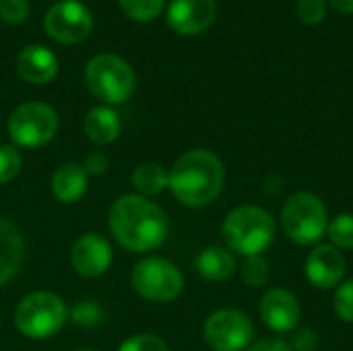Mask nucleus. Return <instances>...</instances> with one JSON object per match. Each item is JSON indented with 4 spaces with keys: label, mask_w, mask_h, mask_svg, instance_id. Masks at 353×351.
I'll list each match as a JSON object with an SVG mask.
<instances>
[{
    "label": "nucleus",
    "mask_w": 353,
    "mask_h": 351,
    "mask_svg": "<svg viewBox=\"0 0 353 351\" xmlns=\"http://www.w3.org/2000/svg\"><path fill=\"white\" fill-rule=\"evenodd\" d=\"M110 232L130 252H149L168 238L165 213L141 194H124L110 209Z\"/></svg>",
    "instance_id": "obj_1"
},
{
    "label": "nucleus",
    "mask_w": 353,
    "mask_h": 351,
    "mask_svg": "<svg viewBox=\"0 0 353 351\" xmlns=\"http://www.w3.org/2000/svg\"><path fill=\"white\" fill-rule=\"evenodd\" d=\"M170 174L172 194L190 209L211 205L223 190L225 170L221 159L209 149H192L176 159Z\"/></svg>",
    "instance_id": "obj_2"
},
{
    "label": "nucleus",
    "mask_w": 353,
    "mask_h": 351,
    "mask_svg": "<svg viewBox=\"0 0 353 351\" xmlns=\"http://www.w3.org/2000/svg\"><path fill=\"white\" fill-rule=\"evenodd\" d=\"M223 242L242 257L263 254L275 240V219L256 205H242L228 213L221 225Z\"/></svg>",
    "instance_id": "obj_3"
},
{
    "label": "nucleus",
    "mask_w": 353,
    "mask_h": 351,
    "mask_svg": "<svg viewBox=\"0 0 353 351\" xmlns=\"http://www.w3.org/2000/svg\"><path fill=\"white\" fill-rule=\"evenodd\" d=\"M329 228V213L325 203L314 192L292 194L281 209L283 234L300 246H310L323 240Z\"/></svg>",
    "instance_id": "obj_4"
},
{
    "label": "nucleus",
    "mask_w": 353,
    "mask_h": 351,
    "mask_svg": "<svg viewBox=\"0 0 353 351\" xmlns=\"http://www.w3.org/2000/svg\"><path fill=\"white\" fill-rule=\"evenodd\" d=\"M66 319V304L52 292L27 294L14 310V325L29 339H48L56 335Z\"/></svg>",
    "instance_id": "obj_5"
},
{
    "label": "nucleus",
    "mask_w": 353,
    "mask_h": 351,
    "mask_svg": "<svg viewBox=\"0 0 353 351\" xmlns=\"http://www.w3.org/2000/svg\"><path fill=\"white\" fill-rule=\"evenodd\" d=\"M85 79L91 93L105 103L128 101L137 85L132 66L116 54H99L91 58L85 70Z\"/></svg>",
    "instance_id": "obj_6"
},
{
    "label": "nucleus",
    "mask_w": 353,
    "mask_h": 351,
    "mask_svg": "<svg viewBox=\"0 0 353 351\" xmlns=\"http://www.w3.org/2000/svg\"><path fill=\"white\" fill-rule=\"evenodd\" d=\"M134 292L149 302H172L184 290V277L180 269L159 257H149L137 263L130 275Z\"/></svg>",
    "instance_id": "obj_7"
},
{
    "label": "nucleus",
    "mask_w": 353,
    "mask_h": 351,
    "mask_svg": "<svg viewBox=\"0 0 353 351\" xmlns=\"http://www.w3.org/2000/svg\"><path fill=\"white\" fill-rule=\"evenodd\" d=\"M56 130L58 116L41 101H25L8 118V134L19 147H41L54 139Z\"/></svg>",
    "instance_id": "obj_8"
},
{
    "label": "nucleus",
    "mask_w": 353,
    "mask_h": 351,
    "mask_svg": "<svg viewBox=\"0 0 353 351\" xmlns=\"http://www.w3.org/2000/svg\"><path fill=\"white\" fill-rule=\"evenodd\" d=\"M203 335L213 351H244L252 343L254 325L242 310L221 308L207 319Z\"/></svg>",
    "instance_id": "obj_9"
},
{
    "label": "nucleus",
    "mask_w": 353,
    "mask_h": 351,
    "mask_svg": "<svg viewBox=\"0 0 353 351\" xmlns=\"http://www.w3.org/2000/svg\"><path fill=\"white\" fill-rule=\"evenodd\" d=\"M43 29L60 43H79L91 33L93 14L79 0H60L46 12Z\"/></svg>",
    "instance_id": "obj_10"
},
{
    "label": "nucleus",
    "mask_w": 353,
    "mask_h": 351,
    "mask_svg": "<svg viewBox=\"0 0 353 351\" xmlns=\"http://www.w3.org/2000/svg\"><path fill=\"white\" fill-rule=\"evenodd\" d=\"M261 321L273 333H294L302 319V306L294 292L285 288H273L261 298Z\"/></svg>",
    "instance_id": "obj_11"
},
{
    "label": "nucleus",
    "mask_w": 353,
    "mask_h": 351,
    "mask_svg": "<svg viewBox=\"0 0 353 351\" xmlns=\"http://www.w3.org/2000/svg\"><path fill=\"white\" fill-rule=\"evenodd\" d=\"M304 273L316 290H335L345 277V257L331 244H319L306 257Z\"/></svg>",
    "instance_id": "obj_12"
},
{
    "label": "nucleus",
    "mask_w": 353,
    "mask_h": 351,
    "mask_svg": "<svg viewBox=\"0 0 353 351\" xmlns=\"http://www.w3.org/2000/svg\"><path fill=\"white\" fill-rule=\"evenodd\" d=\"M215 0H172L168 6V25L180 35H196L215 21Z\"/></svg>",
    "instance_id": "obj_13"
},
{
    "label": "nucleus",
    "mask_w": 353,
    "mask_h": 351,
    "mask_svg": "<svg viewBox=\"0 0 353 351\" xmlns=\"http://www.w3.org/2000/svg\"><path fill=\"white\" fill-rule=\"evenodd\" d=\"M70 261L74 271L81 277H99L103 275L112 265V248L105 242V238L97 234H85L81 236L70 252Z\"/></svg>",
    "instance_id": "obj_14"
},
{
    "label": "nucleus",
    "mask_w": 353,
    "mask_h": 351,
    "mask_svg": "<svg viewBox=\"0 0 353 351\" xmlns=\"http://www.w3.org/2000/svg\"><path fill=\"white\" fill-rule=\"evenodd\" d=\"M17 72L23 81L33 85L50 83L58 74V58L43 46H27L17 56Z\"/></svg>",
    "instance_id": "obj_15"
},
{
    "label": "nucleus",
    "mask_w": 353,
    "mask_h": 351,
    "mask_svg": "<svg viewBox=\"0 0 353 351\" xmlns=\"http://www.w3.org/2000/svg\"><path fill=\"white\" fill-rule=\"evenodd\" d=\"M25 259V242L19 230L0 217V285L8 283L21 269Z\"/></svg>",
    "instance_id": "obj_16"
},
{
    "label": "nucleus",
    "mask_w": 353,
    "mask_h": 351,
    "mask_svg": "<svg viewBox=\"0 0 353 351\" xmlns=\"http://www.w3.org/2000/svg\"><path fill=\"white\" fill-rule=\"evenodd\" d=\"M238 269V261L228 246H207L196 257V271L205 281L217 283L230 279Z\"/></svg>",
    "instance_id": "obj_17"
},
{
    "label": "nucleus",
    "mask_w": 353,
    "mask_h": 351,
    "mask_svg": "<svg viewBox=\"0 0 353 351\" xmlns=\"http://www.w3.org/2000/svg\"><path fill=\"white\" fill-rule=\"evenodd\" d=\"M87 190V174L79 163H62L52 176V192L60 203H77Z\"/></svg>",
    "instance_id": "obj_18"
},
{
    "label": "nucleus",
    "mask_w": 353,
    "mask_h": 351,
    "mask_svg": "<svg viewBox=\"0 0 353 351\" xmlns=\"http://www.w3.org/2000/svg\"><path fill=\"white\" fill-rule=\"evenodd\" d=\"M83 126H85V134L97 145H108V143L116 141L118 134H120V128H122L120 116L108 106L93 108L85 116Z\"/></svg>",
    "instance_id": "obj_19"
},
{
    "label": "nucleus",
    "mask_w": 353,
    "mask_h": 351,
    "mask_svg": "<svg viewBox=\"0 0 353 351\" xmlns=\"http://www.w3.org/2000/svg\"><path fill=\"white\" fill-rule=\"evenodd\" d=\"M132 186L145 194V197H153L163 192L170 186V174L155 161H145L141 163L134 172H132Z\"/></svg>",
    "instance_id": "obj_20"
},
{
    "label": "nucleus",
    "mask_w": 353,
    "mask_h": 351,
    "mask_svg": "<svg viewBox=\"0 0 353 351\" xmlns=\"http://www.w3.org/2000/svg\"><path fill=\"white\" fill-rule=\"evenodd\" d=\"M240 275L248 288H263L271 279V265L263 254L244 257V263L240 265Z\"/></svg>",
    "instance_id": "obj_21"
},
{
    "label": "nucleus",
    "mask_w": 353,
    "mask_h": 351,
    "mask_svg": "<svg viewBox=\"0 0 353 351\" xmlns=\"http://www.w3.org/2000/svg\"><path fill=\"white\" fill-rule=\"evenodd\" d=\"M327 236L331 246L339 250H353V213H339L329 221Z\"/></svg>",
    "instance_id": "obj_22"
},
{
    "label": "nucleus",
    "mask_w": 353,
    "mask_h": 351,
    "mask_svg": "<svg viewBox=\"0 0 353 351\" xmlns=\"http://www.w3.org/2000/svg\"><path fill=\"white\" fill-rule=\"evenodd\" d=\"M122 10L137 21H151L163 10L165 0H118Z\"/></svg>",
    "instance_id": "obj_23"
},
{
    "label": "nucleus",
    "mask_w": 353,
    "mask_h": 351,
    "mask_svg": "<svg viewBox=\"0 0 353 351\" xmlns=\"http://www.w3.org/2000/svg\"><path fill=\"white\" fill-rule=\"evenodd\" d=\"M333 310L339 321L353 325V279L341 281L335 288L333 296Z\"/></svg>",
    "instance_id": "obj_24"
},
{
    "label": "nucleus",
    "mask_w": 353,
    "mask_h": 351,
    "mask_svg": "<svg viewBox=\"0 0 353 351\" xmlns=\"http://www.w3.org/2000/svg\"><path fill=\"white\" fill-rule=\"evenodd\" d=\"M70 319L74 325L79 327H95L103 321V308L97 304V302H91V300H83L79 302L72 312H70Z\"/></svg>",
    "instance_id": "obj_25"
},
{
    "label": "nucleus",
    "mask_w": 353,
    "mask_h": 351,
    "mask_svg": "<svg viewBox=\"0 0 353 351\" xmlns=\"http://www.w3.org/2000/svg\"><path fill=\"white\" fill-rule=\"evenodd\" d=\"M21 172V153L17 147L0 145V184L10 182Z\"/></svg>",
    "instance_id": "obj_26"
},
{
    "label": "nucleus",
    "mask_w": 353,
    "mask_h": 351,
    "mask_svg": "<svg viewBox=\"0 0 353 351\" xmlns=\"http://www.w3.org/2000/svg\"><path fill=\"white\" fill-rule=\"evenodd\" d=\"M118 351H170L168 350V343L157 337V335H149V333H143V335H137V337H130L126 339L120 350Z\"/></svg>",
    "instance_id": "obj_27"
},
{
    "label": "nucleus",
    "mask_w": 353,
    "mask_h": 351,
    "mask_svg": "<svg viewBox=\"0 0 353 351\" xmlns=\"http://www.w3.org/2000/svg\"><path fill=\"white\" fill-rule=\"evenodd\" d=\"M29 17L27 0H0V19L8 25H19Z\"/></svg>",
    "instance_id": "obj_28"
},
{
    "label": "nucleus",
    "mask_w": 353,
    "mask_h": 351,
    "mask_svg": "<svg viewBox=\"0 0 353 351\" xmlns=\"http://www.w3.org/2000/svg\"><path fill=\"white\" fill-rule=\"evenodd\" d=\"M325 0H298V17L306 25H319L325 19Z\"/></svg>",
    "instance_id": "obj_29"
},
{
    "label": "nucleus",
    "mask_w": 353,
    "mask_h": 351,
    "mask_svg": "<svg viewBox=\"0 0 353 351\" xmlns=\"http://www.w3.org/2000/svg\"><path fill=\"white\" fill-rule=\"evenodd\" d=\"M321 339L319 333L312 327H304V329H296L294 337H292V350L294 351H314L319 348Z\"/></svg>",
    "instance_id": "obj_30"
},
{
    "label": "nucleus",
    "mask_w": 353,
    "mask_h": 351,
    "mask_svg": "<svg viewBox=\"0 0 353 351\" xmlns=\"http://www.w3.org/2000/svg\"><path fill=\"white\" fill-rule=\"evenodd\" d=\"M108 166H110V161H108L105 153L95 151V153L87 155V159H85V163H83V170H85V174L101 176V174H105V172H108Z\"/></svg>",
    "instance_id": "obj_31"
},
{
    "label": "nucleus",
    "mask_w": 353,
    "mask_h": 351,
    "mask_svg": "<svg viewBox=\"0 0 353 351\" xmlns=\"http://www.w3.org/2000/svg\"><path fill=\"white\" fill-rule=\"evenodd\" d=\"M246 351H294L292 345L283 339H275V337H269V339H263V341H256L254 345H250Z\"/></svg>",
    "instance_id": "obj_32"
},
{
    "label": "nucleus",
    "mask_w": 353,
    "mask_h": 351,
    "mask_svg": "<svg viewBox=\"0 0 353 351\" xmlns=\"http://www.w3.org/2000/svg\"><path fill=\"white\" fill-rule=\"evenodd\" d=\"M331 4H333L339 12H345V14L353 12V0H331Z\"/></svg>",
    "instance_id": "obj_33"
},
{
    "label": "nucleus",
    "mask_w": 353,
    "mask_h": 351,
    "mask_svg": "<svg viewBox=\"0 0 353 351\" xmlns=\"http://www.w3.org/2000/svg\"><path fill=\"white\" fill-rule=\"evenodd\" d=\"M79 351H93V350H79Z\"/></svg>",
    "instance_id": "obj_34"
}]
</instances>
